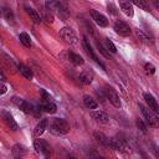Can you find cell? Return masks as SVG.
<instances>
[{
	"label": "cell",
	"instance_id": "d590c367",
	"mask_svg": "<svg viewBox=\"0 0 159 159\" xmlns=\"http://www.w3.org/2000/svg\"><path fill=\"white\" fill-rule=\"evenodd\" d=\"M0 76H1V82H5V81H6V78H5L4 72H1V73H0Z\"/></svg>",
	"mask_w": 159,
	"mask_h": 159
},
{
	"label": "cell",
	"instance_id": "ffe728a7",
	"mask_svg": "<svg viewBox=\"0 0 159 159\" xmlns=\"http://www.w3.org/2000/svg\"><path fill=\"white\" fill-rule=\"evenodd\" d=\"M68 58H70V61H71L75 66H81V65L84 63L83 58H82L80 55L75 53V52H68Z\"/></svg>",
	"mask_w": 159,
	"mask_h": 159
},
{
	"label": "cell",
	"instance_id": "836d02e7",
	"mask_svg": "<svg viewBox=\"0 0 159 159\" xmlns=\"http://www.w3.org/2000/svg\"><path fill=\"white\" fill-rule=\"evenodd\" d=\"M6 92V86H5V82H2V84H1V94H4Z\"/></svg>",
	"mask_w": 159,
	"mask_h": 159
},
{
	"label": "cell",
	"instance_id": "7a4b0ae2",
	"mask_svg": "<svg viewBox=\"0 0 159 159\" xmlns=\"http://www.w3.org/2000/svg\"><path fill=\"white\" fill-rule=\"evenodd\" d=\"M50 132L55 135L67 134L70 132V124L63 118H55L52 123L50 124Z\"/></svg>",
	"mask_w": 159,
	"mask_h": 159
},
{
	"label": "cell",
	"instance_id": "3957f363",
	"mask_svg": "<svg viewBox=\"0 0 159 159\" xmlns=\"http://www.w3.org/2000/svg\"><path fill=\"white\" fill-rule=\"evenodd\" d=\"M139 108H140V112L147 122V124L152 128H159V117L157 116V113L150 109L149 107H145L143 104H139Z\"/></svg>",
	"mask_w": 159,
	"mask_h": 159
},
{
	"label": "cell",
	"instance_id": "5bb4252c",
	"mask_svg": "<svg viewBox=\"0 0 159 159\" xmlns=\"http://www.w3.org/2000/svg\"><path fill=\"white\" fill-rule=\"evenodd\" d=\"M119 7L120 10L129 17H132L134 15V10H133V4L129 0H122L119 1Z\"/></svg>",
	"mask_w": 159,
	"mask_h": 159
},
{
	"label": "cell",
	"instance_id": "9c48e42d",
	"mask_svg": "<svg viewBox=\"0 0 159 159\" xmlns=\"http://www.w3.org/2000/svg\"><path fill=\"white\" fill-rule=\"evenodd\" d=\"M83 48H84V51L87 52V55H88V56H89V57H91V58H92V60H93V61H94V62H96L98 66H101L103 70H106L104 63H103V62L99 60V57H98V56L94 53V51H93L92 46L88 43V41H87V39H86V37H83Z\"/></svg>",
	"mask_w": 159,
	"mask_h": 159
},
{
	"label": "cell",
	"instance_id": "484cf974",
	"mask_svg": "<svg viewBox=\"0 0 159 159\" xmlns=\"http://www.w3.org/2000/svg\"><path fill=\"white\" fill-rule=\"evenodd\" d=\"M19 39H20V42H21L24 46H26V47H30V46H31V39H30L29 34L21 32V34L19 35Z\"/></svg>",
	"mask_w": 159,
	"mask_h": 159
},
{
	"label": "cell",
	"instance_id": "cb8c5ba5",
	"mask_svg": "<svg viewBox=\"0 0 159 159\" xmlns=\"http://www.w3.org/2000/svg\"><path fill=\"white\" fill-rule=\"evenodd\" d=\"M25 153H26V150H25L24 147L19 145V144L14 145V148H12V154H14L15 158H21V157L25 155Z\"/></svg>",
	"mask_w": 159,
	"mask_h": 159
},
{
	"label": "cell",
	"instance_id": "f1b7e54d",
	"mask_svg": "<svg viewBox=\"0 0 159 159\" xmlns=\"http://www.w3.org/2000/svg\"><path fill=\"white\" fill-rule=\"evenodd\" d=\"M43 20L47 24H52L53 22V16H52V12L50 10H45L43 11Z\"/></svg>",
	"mask_w": 159,
	"mask_h": 159
},
{
	"label": "cell",
	"instance_id": "603a6c76",
	"mask_svg": "<svg viewBox=\"0 0 159 159\" xmlns=\"http://www.w3.org/2000/svg\"><path fill=\"white\" fill-rule=\"evenodd\" d=\"M41 109H42L43 112H46V113H55L56 109H57V107H56V104L52 103V102H45V103L41 104Z\"/></svg>",
	"mask_w": 159,
	"mask_h": 159
},
{
	"label": "cell",
	"instance_id": "8d00e7d4",
	"mask_svg": "<svg viewBox=\"0 0 159 159\" xmlns=\"http://www.w3.org/2000/svg\"><path fill=\"white\" fill-rule=\"evenodd\" d=\"M34 1H37V0H34Z\"/></svg>",
	"mask_w": 159,
	"mask_h": 159
},
{
	"label": "cell",
	"instance_id": "2e32d148",
	"mask_svg": "<svg viewBox=\"0 0 159 159\" xmlns=\"http://www.w3.org/2000/svg\"><path fill=\"white\" fill-rule=\"evenodd\" d=\"M93 137H94V139H96L99 144H102L103 147H107V148L111 147V138H108V137L104 135L103 133H101V132H94V133H93Z\"/></svg>",
	"mask_w": 159,
	"mask_h": 159
},
{
	"label": "cell",
	"instance_id": "7402d4cb",
	"mask_svg": "<svg viewBox=\"0 0 159 159\" xmlns=\"http://www.w3.org/2000/svg\"><path fill=\"white\" fill-rule=\"evenodd\" d=\"M17 68H19V71H20V73L25 77V78H27V80H32V77H34V73H32V71L29 68V67H26V66H24V65H19L17 66Z\"/></svg>",
	"mask_w": 159,
	"mask_h": 159
},
{
	"label": "cell",
	"instance_id": "277c9868",
	"mask_svg": "<svg viewBox=\"0 0 159 159\" xmlns=\"http://www.w3.org/2000/svg\"><path fill=\"white\" fill-rule=\"evenodd\" d=\"M103 93L106 96V99L109 101V103H112L116 108H119L122 104H120V99H119V96L118 93L116 92V89H113L112 87L109 86H106L104 89H103Z\"/></svg>",
	"mask_w": 159,
	"mask_h": 159
},
{
	"label": "cell",
	"instance_id": "e0dca14e",
	"mask_svg": "<svg viewBox=\"0 0 159 159\" xmlns=\"http://www.w3.org/2000/svg\"><path fill=\"white\" fill-rule=\"evenodd\" d=\"M47 125H48V120H47L46 118L41 119V120L37 123V125L35 127V130H34L35 135H36V137H40V135L45 132V129H47Z\"/></svg>",
	"mask_w": 159,
	"mask_h": 159
},
{
	"label": "cell",
	"instance_id": "f546056e",
	"mask_svg": "<svg viewBox=\"0 0 159 159\" xmlns=\"http://www.w3.org/2000/svg\"><path fill=\"white\" fill-rule=\"evenodd\" d=\"M144 70H145V72H147L148 75H153V73L155 72V67H154L152 63H145V65H144Z\"/></svg>",
	"mask_w": 159,
	"mask_h": 159
},
{
	"label": "cell",
	"instance_id": "ac0fdd59",
	"mask_svg": "<svg viewBox=\"0 0 159 159\" xmlns=\"http://www.w3.org/2000/svg\"><path fill=\"white\" fill-rule=\"evenodd\" d=\"M25 10H26L27 15L30 16V19H31L35 24H40V22H41V16H40V14H39L35 9H32V7H30V6H25Z\"/></svg>",
	"mask_w": 159,
	"mask_h": 159
},
{
	"label": "cell",
	"instance_id": "4fadbf2b",
	"mask_svg": "<svg viewBox=\"0 0 159 159\" xmlns=\"http://www.w3.org/2000/svg\"><path fill=\"white\" fill-rule=\"evenodd\" d=\"M144 99H145L147 106H148L150 109H153L157 114H159V104H158L157 99H155L150 93H144Z\"/></svg>",
	"mask_w": 159,
	"mask_h": 159
},
{
	"label": "cell",
	"instance_id": "d4e9b609",
	"mask_svg": "<svg viewBox=\"0 0 159 159\" xmlns=\"http://www.w3.org/2000/svg\"><path fill=\"white\" fill-rule=\"evenodd\" d=\"M129 1L132 4H134V5H137L139 9L144 10V11H150V7H149V5H148V2L145 0H129Z\"/></svg>",
	"mask_w": 159,
	"mask_h": 159
},
{
	"label": "cell",
	"instance_id": "6da1fadb",
	"mask_svg": "<svg viewBox=\"0 0 159 159\" xmlns=\"http://www.w3.org/2000/svg\"><path fill=\"white\" fill-rule=\"evenodd\" d=\"M45 6H46L47 10H50L51 12H55L62 20H66L70 16V12H68L67 7L63 4L58 2L57 0H45Z\"/></svg>",
	"mask_w": 159,
	"mask_h": 159
},
{
	"label": "cell",
	"instance_id": "d6a6232c",
	"mask_svg": "<svg viewBox=\"0 0 159 159\" xmlns=\"http://www.w3.org/2000/svg\"><path fill=\"white\" fill-rule=\"evenodd\" d=\"M97 46H98V50H99V52H101V53H102V55H103L104 57H108V53H107V52L104 51V48H103V47H102V46H101L99 43H97Z\"/></svg>",
	"mask_w": 159,
	"mask_h": 159
},
{
	"label": "cell",
	"instance_id": "1f68e13d",
	"mask_svg": "<svg viewBox=\"0 0 159 159\" xmlns=\"http://www.w3.org/2000/svg\"><path fill=\"white\" fill-rule=\"evenodd\" d=\"M48 99H50V96H48V93H47L46 91H42V97H41V102H42V103H45V102H50Z\"/></svg>",
	"mask_w": 159,
	"mask_h": 159
},
{
	"label": "cell",
	"instance_id": "d6986e66",
	"mask_svg": "<svg viewBox=\"0 0 159 159\" xmlns=\"http://www.w3.org/2000/svg\"><path fill=\"white\" fill-rule=\"evenodd\" d=\"M78 80H80V82L83 83V84H89V83L92 82V80H93V75L89 73L88 71H83V72L80 73Z\"/></svg>",
	"mask_w": 159,
	"mask_h": 159
},
{
	"label": "cell",
	"instance_id": "7c38bea8",
	"mask_svg": "<svg viewBox=\"0 0 159 159\" xmlns=\"http://www.w3.org/2000/svg\"><path fill=\"white\" fill-rule=\"evenodd\" d=\"M91 117L97 122V123H101V124H106L109 122V117L102 112V111H92L91 112Z\"/></svg>",
	"mask_w": 159,
	"mask_h": 159
},
{
	"label": "cell",
	"instance_id": "5b68a950",
	"mask_svg": "<svg viewBox=\"0 0 159 159\" xmlns=\"http://www.w3.org/2000/svg\"><path fill=\"white\" fill-rule=\"evenodd\" d=\"M34 148H35V150L39 153V154H41V155H43V157H50L51 155V147H50V144L46 142V140H43V139H36L35 142H34Z\"/></svg>",
	"mask_w": 159,
	"mask_h": 159
},
{
	"label": "cell",
	"instance_id": "8992f818",
	"mask_svg": "<svg viewBox=\"0 0 159 159\" xmlns=\"http://www.w3.org/2000/svg\"><path fill=\"white\" fill-rule=\"evenodd\" d=\"M60 36L65 40V42H67L70 45H77L78 43L77 36L71 27H62L60 30Z\"/></svg>",
	"mask_w": 159,
	"mask_h": 159
},
{
	"label": "cell",
	"instance_id": "83f0119b",
	"mask_svg": "<svg viewBox=\"0 0 159 159\" xmlns=\"http://www.w3.org/2000/svg\"><path fill=\"white\" fill-rule=\"evenodd\" d=\"M104 43H106V47H107V50H108L109 52H112V53H116V52H117L116 45H114L109 39H106V40H104Z\"/></svg>",
	"mask_w": 159,
	"mask_h": 159
},
{
	"label": "cell",
	"instance_id": "30bf717a",
	"mask_svg": "<svg viewBox=\"0 0 159 159\" xmlns=\"http://www.w3.org/2000/svg\"><path fill=\"white\" fill-rule=\"evenodd\" d=\"M12 102L25 113H32L34 112V106L30 104L29 102H26L25 99L22 98H19V97H12Z\"/></svg>",
	"mask_w": 159,
	"mask_h": 159
},
{
	"label": "cell",
	"instance_id": "9a60e30c",
	"mask_svg": "<svg viewBox=\"0 0 159 159\" xmlns=\"http://www.w3.org/2000/svg\"><path fill=\"white\" fill-rule=\"evenodd\" d=\"M135 34H137L138 39H139L142 42L147 43V45H152V43L154 42V39H153V36H152L150 34H148L147 31L142 30V29H138V30L135 31Z\"/></svg>",
	"mask_w": 159,
	"mask_h": 159
},
{
	"label": "cell",
	"instance_id": "e575fe53",
	"mask_svg": "<svg viewBox=\"0 0 159 159\" xmlns=\"http://www.w3.org/2000/svg\"><path fill=\"white\" fill-rule=\"evenodd\" d=\"M108 11H111L112 14H116V10H114V7L112 5H108Z\"/></svg>",
	"mask_w": 159,
	"mask_h": 159
},
{
	"label": "cell",
	"instance_id": "ba28073f",
	"mask_svg": "<svg viewBox=\"0 0 159 159\" xmlns=\"http://www.w3.org/2000/svg\"><path fill=\"white\" fill-rule=\"evenodd\" d=\"M89 15H91L92 20H93L99 27H107V26H108V20H107V17H106L103 14H101L99 11H97V10H94V9H91V10H89Z\"/></svg>",
	"mask_w": 159,
	"mask_h": 159
},
{
	"label": "cell",
	"instance_id": "4dcf8cb0",
	"mask_svg": "<svg viewBox=\"0 0 159 159\" xmlns=\"http://www.w3.org/2000/svg\"><path fill=\"white\" fill-rule=\"evenodd\" d=\"M137 125H138V128L143 132V133H147V125L143 123V120H140V119H138L137 120Z\"/></svg>",
	"mask_w": 159,
	"mask_h": 159
},
{
	"label": "cell",
	"instance_id": "44dd1931",
	"mask_svg": "<svg viewBox=\"0 0 159 159\" xmlns=\"http://www.w3.org/2000/svg\"><path fill=\"white\" fill-rule=\"evenodd\" d=\"M83 103H84V106H86L87 108H89V109H96V108L98 107V103H97L91 96H88V94L83 96Z\"/></svg>",
	"mask_w": 159,
	"mask_h": 159
},
{
	"label": "cell",
	"instance_id": "4316f807",
	"mask_svg": "<svg viewBox=\"0 0 159 159\" xmlns=\"http://www.w3.org/2000/svg\"><path fill=\"white\" fill-rule=\"evenodd\" d=\"M2 15H4V17L9 21V22H11V24H14V14H12V11H11V9H9V7H2Z\"/></svg>",
	"mask_w": 159,
	"mask_h": 159
},
{
	"label": "cell",
	"instance_id": "52a82bcc",
	"mask_svg": "<svg viewBox=\"0 0 159 159\" xmlns=\"http://www.w3.org/2000/svg\"><path fill=\"white\" fill-rule=\"evenodd\" d=\"M113 29H114V31H116L118 35L124 36V37L129 36V35H130V32H132V30H130L129 25H128V24H125V22H124V21H122V20H117V21L114 22V25H113Z\"/></svg>",
	"mask_w": 159,
	"mask_h": 159
},
{
	"label": "cell",
	"instance_id": "8fae6325",
	"mask_svg": "<svg viewBox=\"0 0 159 159\" xmlns=\"http://www.w3.org/2000/svg\"><path fill=\"white\" fill-rule=\"evenodd\" d=\"M2 119H4V122H5V124L9 127V129L10 130H12V132H16L17 129H19V125H17V123H16V120L14 119V117L11 116V113L10 112H2Z\"/></svg>",
	"mask_w": 159,
	"mask_h": 159
}]
</instances>
